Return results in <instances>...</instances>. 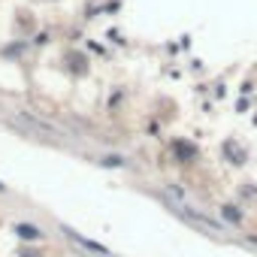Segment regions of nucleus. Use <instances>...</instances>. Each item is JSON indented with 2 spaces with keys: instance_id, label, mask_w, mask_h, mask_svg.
I'll return each mask as SVG.
<instances>
[{
  "instance_id": "1",
  "label": "nucleus",
  "mask_w": 257,
  "mask_h": 257,
  "mask_svg": "<svg viewBox=\"0 0 257 257\" xmlns=\"http://www.w3.org/2000/svg\"><path fill=\"white\" fill-rule=\"evenodd\" d=\"M16 233L22 236V239H40L43 233L37 230V227H31V224H16Z\"/></svg>"
},
{
  "instance_id": "2",
  "label": "nucleus",
  "mask_w": 257,
  "mask_h": 257,
  "mask_svg": "<svg viewBox=\"0 0 257 257\" xmlns=\"http://www.w3.org/2000/svg\"><path fill=\"white\" fill-rule=\"evenodd\" d=\"M221 212H224V218H230V221H233V224H239V221H242V212H239V209H236V206H224V209H221Z\"/></svg>"
},
{
  "instance_id": "3",
  "label": "nucleus",
  "mask_w": 257,
  "mask_h": 257,
  "mask_svg": "<svg viewBox=\"0 0 257 257\" xmlns=\"http://www.w3.org/2000/svg\"><path fill=\"white\" fill-rule=\"evenodd\" d=\"M227 152L233 155V164H242V161H245V155H242V152L236 149V143H227Z\"/></svg>"
},
{
  "instance_id": "4",
  "label": "nucleus",
  "mask_w": 257,
  "mask_h": 257,
  "mask_svg": "<svg viewBox=\"0 0 257 257\" xmlns=\"http://www.w3.org/2000/svg\"><path fill=\"white\" fill-rule=\"evenodd\" d=\"M176 149H179V155H182V158H191V155H194V149H191V146H185V143H179Z\"/></svg>"
},
{
  "instance_id": "5",
  "label": "nucleus",
  "mask_w": 257,
  "mask_h": 257,
  "mask_svg": "<svg viewBox=\"0 0 257 257\" xmlns=\"http://www.w3.org/2000/svg\"><path fill=\"white\" fill-rule=\"evenodd\" d=\"M251 242H254V245H257V236H251Z\"/></svg>"
},
{
  "instance_id": "6",
  "label": "nucleus",
  "mask_w": 257,
  "mask_h": 257,
  "mask_svg": "<svg viewBox=\"0 0 257 257\" xmlns=\"http://www.w3.org/2000/svg\"><path fill=\"white\" fill-rule=\"evenodd\" d=\"M0 191H7V188H4V185H0Z\"/></svg>"
}]
</instances>
